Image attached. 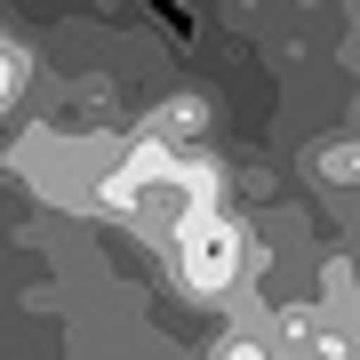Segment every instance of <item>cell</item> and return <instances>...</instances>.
Instances as JSON below:
<instances>
[{
    "label": "cell",
    "instance_id": "obj_2",
    "mask_svg": "<svg viewBox=\"0 0 360 360\" xmlns=\"http://www.w3.org/2000/svg\"><path fill=\"white\" fill-rule=\"evenodd\" d=\"M8 89H16V80H8V56H0V104H8Z\"/></svg>",
    "mask_w": 360,
    "mask_h": 360
},
{
    "label": "cell",
    "instance_id": "obj_1",
    "mask_svg": "<svg viewBox=\"0 0 360 360\" xmlns=\"http://www.w3.org/2000/svg\"><path fill=\"white\" fill-rule=\"evenodd\" d=\"M232 257H240L232 224H224V217H200V224L176 240V257H168V264H176V272H184V281H193L200 296H217V288L232 281Z\"/></svg>",
    "mask_w": 360,
    "mask_h": 360
}]
</instances>
